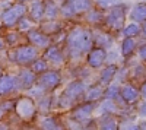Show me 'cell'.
I'll list each match as a JSON object with an SVG mask.
<instances>
[{
    "instance_id": "1",
    "label": "cell",
    "mask_w": 146,
    "mask_h": 130,
    "mask_svg": "<svg viewBox=\"0 0 146 130\" xmlns=\"http://www.w3.org/2000/svg\"><path fill=\"white\" fill-rule=\"evenodd\" d=\"M69 50L73 56H79L80 53H85L91 48V34L85 29H75L70 35H69Z\"/></svg>"
},
{
    "instance_id": "2",
    "label": "cell",
    "mask_w": 146,
    "mask_h": 130,
    "mask_svg": "<svg viewBox=\"0 0 146 130\" xmlns=\"http://www.w3.org/2000/svg\"><path fill=\"white\" fill-rule=\"evenodd\" d=\"M25 12H27V7L23 5H15V6H12L10 9H7L5 13L2 15V21H3L5 25L12 27V25H15V23L23 16Z\"/></svg>"
},
{
    "instance_id": "3",
    "label": "cell",
    "mask_w": 146,
    "mask_h": 130,
    "mask_svg": "<svg viewBox=\"0 0 146 130\" xmlns=\"http://www.w3.org/2000/svg\"><path fill=\"white\" fill-rule=\"evenodd\" d=\"M15 57H12V60L15 62H19L22 64H27V63H31L32 60H35L36 57V50L34 48V47H19V48L13 53Z\"/></svg>"
},
{
    "instance_id": "4",
    "label": "cell",
    "mask_w": 146,
    "mask_h": 130,
    "mask_svg": "<svg viewBox=\"0 0 146 130\" xmlns=\"http://www.w3.org/2000/svg\"><path fill=\"white\" fill-rule=\"evenodd\" d=\"M124 12H126V7L124 6H115L110 15L107 18V23L111 28H115L118 29L121 25H123V21H124Z\"/></svg>"
},
{
    "instance_id": "5",
    "label": "cell",
    "mask_w": 146,
    "mask_h": 130,
    "mask_svg": "<svg viewBox=\"0 0 146 130\" xmlns=\"http://www.w3.org/2000/svg\"><path fill=\"white\" fill-rule=\"evenodd\" d=\"M16 113L22 117V119L28 120V119H31V117L34 115V113H35V105H34V102L31 99L22 98L16 104Z\"/></svg>"
},
{
    "instance_id": "6",
    "label": "cell",
    "mask_w": 146,
    "mask_h": 130,
    "mask_svg": "<svg viewBox=\"0 0 146 130\" xmlns=\"http://www.w3.org/2000/svg\"><path fill=\"white\" fill-rule=\"evenodd\" d=\"M40 84L44 88L53 89V88H56L60 84V75L57 72H47V73H44L40 78Z\"/></svg>"
},
{
    "instance_id": "7",
    "label": "cell",
    "mask_w": 146,
    "mask_h": 130,
    "mask_svg": "<svg viewBox=\"0 0 146 130\" xmlns=\"http://www.w3.org/2000/svg\"><path fill=\"white\" fill-rule=\"evenodd\" d=\"M83 91H85V85L82 84V82H73V84H70V85L66 88L64 97L73 101V99H76Z\"/></svg>"
},
{
    "instance_id": "8",
    "label": "cell",
    "mask_w": 146,
    "mask_h": 130,
    "mask_svg": "<svg viewBox=\"0 0 146 130\" xmlns=\"http://www.w3.org/2000/svg\"><path fill=\"white\" fill-rule=\"evenodd\" d=\"M105 60V51L102 48H95L91 51L89 57H88V63L91 67H100Z\"/></svg>"
},
{
    "instance_id": "9",
    "label": "cell",
    "mask_w": 146,
    "mask_h": 130,
    "mask_svg": "<svg viewBox=\"0 0 146 130\" xmlns=\"http://www.w3.org/2000/svg\"><path fill=\"white\" fill-rule=\"evenodd\" d=\"M28 38L31 40V42H34L38 47H47L48 44H50V38H48L47 35H44L42 32H40V31H29Z\"/></svg>"
},
{
    "instance_id": "10",
    "label": "cell",
    "mask_w": 146,
    "mask_h": 130,
    "mask_svg": "<svg viewBox=\"0 0 146 130\" xmlns=\"http://www.w3.org/2000/svg\"><path fill=\"white\" fill-rule=\"evenodd\" d=\"M15 86V79L9 76V75H5V76H0V95H6L9 94Z\"/></svg>"
},
{
    "instance_id": "11",
    "label": "cell",
    "mask_w": 146,
    "mask_h": 130,
    "mask_svg": "<svg viewBox=\"0 0 146 130\" xmlns=\"http://www.w3.org/2000/svg\"><path fill=\"white\" fill-rule=\"evenodd\" d=\"M67 6L73 10V13H78L91 7V0H67Z\"/></svg>"
},
{
    "instance_id": "12",
    "label": "cell",
    "mask_w": 146,
    "mask_h": 130,
    "mask_svg": "<svg viewBox=\"0 0 146 130\" xmlns=\"http://www.w3.org/2000/svg\"><path fill=\"white\" fill-rule=\"evenodd\" d=\"M121 97H123V99L126 102H135L139 98V92L133 86H124L121 89Z\"/></svg>"
},
{
    "instance_id": "13",
    "label": "cell",
    "mask_w": 146,
    "mask_h": 130,
    "mask_svg": "<svg viewBox=\"0 0 146 130\" xmlns=\"http://www.w3.org/2000/svg\"><path fill=\"white\" fill-rule=\"evenodd\" d=\"M92 108H94L92 104H85V105L79 107L75 113H73V117H75L76 120H86L88 117L91 115V113H92Z\"/></svg>"
},
{
    "instance_id": "14",
    "label": "cell",
    "mask_w": 146,
    "mask_h": 130,
    "mask_svg": "<svg viewBox=\"0 0 146 130\" xmlns=\"http://www.w3.org/2000/svg\"><path fill=\"white\" fill-rule=\"evenodd\" d=\"M44 5L41 0H35V2L32 3L31 6V18L34 21H40L42 16H44Z\"/></svg>"
},
{
    "instance_id": "15",
    "label": "cell",
    "mask_w": 146,
    "mask_h": 130,
    "mask_svg": "<svg viewBox=\"0 0 146 130\" xmlns=\"http://www.w3.org/2000/svg\"><path fill=\"white\" fill-rule=\"evenodd\" d=\"M45 57L51 63H62V60H63V54H62V51H60L57 47H50V48L47 50V53H45Z\"/></svg>"
},
{
    "instance_id": "16",
    "label": "cell",
    "mask_w": 146,
    "mask_h": 130,
    "mask_svg": "<svg viewBox=\"0 0 146 130\" xmlns=\"http://www.w3.org/2000/svg\"><path fill=\"white\" fill-rule=\"evenodd\" d=\"M19 80H21L22 88H29L34 84L35 76H34L32 72H29V70H22L21 75H19Z\"/></svg>"
},
{
    "instance_id": "17",
    "label": "cell",
    "mask_w": 146,
    "mask_h": 130,
    "mask_svg": "<svg viewBox=\"0 0 146 130\" xmlns=\"http://www.w3.org/2000/svg\"><path fill=\"white\" fill-rule=\"evenodd\" d=\"M131 19L133 21H137V22H142L146 19V5H137L135 6V9L131 10Z\"/></svg>"
},
{
    "instance_id": "18",
    "label": "cell",
    "mask_w": 146,
    "mask_h": 130,
    "mask_svg": "<svg viewBox=\"0 0 146 130\" xmlns=\"http://www.w3.org/2000/svg\"><path fill=\"white\" fill-rule=\"evenodd\" d=\"M115 72H117V67L115 66H108V67H105L104 70H102V73H101V84H110V82L113 80V78H114V75H115Z\"/></svg>"
},
{
    "instance_id": "19",
    "label": "cell",
    "mask_w": 146,
    "mask_h": 130,
    "mask_svg": "<svg viewBox=\"0 0 146 130\" xmlns=\"http://www.w3.org/2000/svg\"><path fill=\"white\" fill-rule=\"evenodd\" d=\"M136 47V42L135 40H133L131 37H127L124 41H123V45H121V53H123V56H130L133 53V50H135Z\"/></svg>"
},
{
    "instance_id": "20",
    "label": "cell",
    "mask_w": 146,
    "mask_h": 130,
    "mask_svg": "<svg viewBox=\"0 0 146 130\" xmlns=\"http://www.w3.org/2000/svg\"><path fill=\"white\" fill-rule=\"evenodd\" d=\"M100 97H102V89L100 86H94V88L89 89L88 95H86V99L88 101H96Z\"/></svg>"
},
{
    "instance_id": "21",
    "label": "cell",
    "mask_w": 146,
    "mask_h": 130,
    "mask_svg": "<svg viewBox=\"0 0 146 130\" xmlns=\"http://www.w3.org/2000/svg\"><path fill=\"white\" fill-rule=\"evenodd\" d=\"M123 32H124L126 37H136V35L140 32V28H139L137 23H130V25H127L124 28Z\"/></svg>"
},
{
    "instance_id": "22",
    "label": "cell",
    "mask_w": 146,
    "mask_h": 130,
    "mask_svg": "<svg viewBox=\"0 0 146 130\" xmlns=\"http://www.w3.org/2000/svg\"><path fill=\"white\" fill-rule=\"evenodd\" d=\"M44 13L50 18V19H54L56 16H57V7L53 5V3H50V5H47V7L44 9Z\"/></svg>"
},
{
    "instance_id": "23",
    "label": "cell",
    "mask_w": 146,
    "mask_h": 130,
    "mask_svg": "<svg viewBox=\"0 0 146 130\" xmlns=\"http://www.w3.org/2000/svg\"><path fill=\"white\" fill-rule=\"evenodd\" d=\"M102 129H117V123L114 119H110V117H107V119L102 120V124H101Z\"/></svg>"
},
{
    "instance_id": "24",
    "label": "cell",
    "mask_w": 146,
    "mask_h": 130,
    "mask_svg": "<svg viewBox=\"0 0 146 130\" xmlns=\"http://www.w3.org/2000/svg\"><path fill=\"white\" fill-rule=\"evenodd\" d=\"M105 95H107V98H110V99L117 98V97H118V88H117L115 85H114V86H110L108 91L105 92Z\"/></svg>"
},
{
    "instance_id": "25",
    "label": "cell",
    "mask_w": 146,
    "mask_h": 130,
    "mask_svg": "<svg viewBox=\"0 0 146 130\" xmlns=\"http://www.w3.org/2000/svg\"><path fill=\"white\" fill-rule=\"evenodd\" d=\"M34 72H44V70L47 69V64H45V62L44 60H36L35 63H34Z\"/></svg>"
},
{
    "instance_id": "26",
    "label": "cell",
    "mask_w": 146,
    "mask_h": 130,
    "mask_svg": "<svg viewBox=\"0 0 146 130\" xmlns=\"http://www.w3.org/2000/svg\"><path fill=\"white\" fill-rule=\"evenodd\" d=\"M41 127H42V129H57L56 120H54V119H45V120L42 121Z\"/></svg>"
},
{
    "instance_id": "27",
    "label": "cell",
    "mask_w": 146,
    "mask_h": 130,
    "mask_svg": "<svg viewBox=\"0 0 146 130\" xmlns=\"http://www.w3.org/2000/svg\"><path fill=\"white\" fill-rule=\"evenodd\" d=\"M19 21H21V23H19L21 31H28V29L31 28V23H29L28 19H19Z\"/></svg>"
},
{
    "instance_id": "28",
    "label": "cell",
    "mask_w": 146,
    "mask_h": 130,
    "mask_svg": "<svg viewBox=\"0 0 146 130\" xmlns=\"http://www.w3.org/2000/svg\"><path fill=\"white\" fill-rule=\"evenodd\" d=\"M12 105H13L12 102H6V104H2V105H0V119H2L3 114H5L9 108H12Z\"/></svg>"
},
{
    "instance_id": "29",
    "label": "cell",
    "mask_w": 146,
    "mask_h": 130,
    "mask_svg": "<svg viewBox=\"0 0 146 130\" xmlns=\"http://www.w3.org/2000/svg\"><path fill=\"white\" fill-rule=\"evenodd\" d=\"M96 40H98V42H100V44H104V45H111V40H110V38L107 37V35H100V37L96 38Z\"/></svg>"
},
{
    "instance_id": "30",
    "label": "cell",
    "mask_w": 146,
    "mask_h": 130,
    "mask_svg": "<svg viewBox=\"0 0 146 130\" xmlns=\"http://www.w3.org/2000/svg\"><path fill=\"white\" fill-rule=\"evenodd\" d=\"M18 40V37H16V34H10L9 37H7V42L9 44H15V41Z\"/></svg>"
},
{
    "instance_id": "31",
    "label": "cell",
    "mask_w": 146,
    "mask_h": 130,
    "mask_svg": "<svg viewBox=\"0 0 146 130\" xmlns=\"http://www.w3.org/2000/svg\"><path fill=\"white\" fill-rule=\"evenodd\" d=\"M139 54H140V57H142V58H145V60H146V44L140 47V50H139Z\"/></svg>"
},
{
    "instance_id": "32",
    "label": "cell",
    "mask_w": 146,
    "mask_h": 130,
    "mask_svg": "<svg viewBox=\"0 0 146 130\" xmlns=\"http://www.w3.org/2000/svg\"><path fill=\"white\" fill-rule=\"evenodd\" d=\"M58 28L57 23H48V25H44V29H56Z\"/></svg>"
},
{
    "instance_id": "33",
    "label": "cell",
    "mask_w": 146,
    "mask_h": 130,
    "mask_svg": "<svg viewBox=\"0 0 146 130\" xmlns=\"http://www.w3.org/2000/svg\"><path fill=\"white\" fill-rule=\"evenodd\" d=\"M140 114H142V115H146V102L140 107Z\"/></svg>"
},
{
    "instance_id": "34",
    "label": "cell",
    "mask_w": 146,
    "mask_h": 130,
    "mask_svg": "<svg viewBox=\"0 0 146 130\" xmlns=\"http://www.w3.org/2000/svg\"><path fill=\"white\" fill-rule=\"evenodd\" d=\"M142 95L146 98V84H143V85H142Z\"/></svg>"
},
{
    "instance_id": "35",
    "label": "cell",
    "mask_w": 146,
    "mask_h": 130,
    "mask_svg": "<svg viewBox=\"0 0 146 130\" xmlns=\"http://www.w3.org/2000/svg\"><path fill=\"white\" fill-rule=\"evenodd\" d=\"M143 32H145V35H146V22H145V25H143Z\"/></svg>"
},
{
    "instance_id": "36",
    "label": "cell",
    "mask_w": 146,
    "mask_h": 130,
    "mask_svg": "<svg viewBox=\"0 0 146 130\" xmlns=\"http://www.w3.org/2000/svg\"><path fill=\"white\" fill-rule=\"evenodd\" d=\"M0 47H3V41L2 40H0Z\"/></svg>"
}]
</instances>
